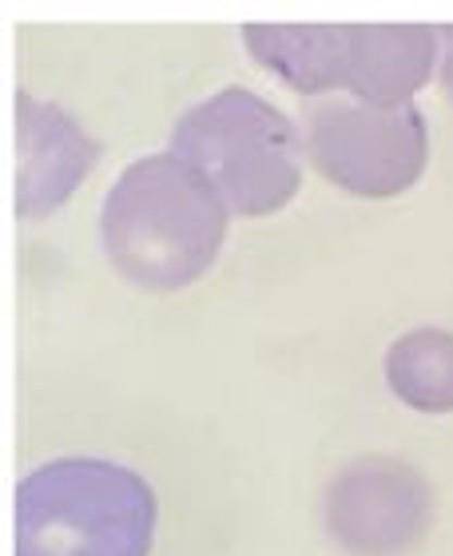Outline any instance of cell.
<instances>
[{"label":"cell","mask_w":453,"mask_h":556,"mask_svg":"<svg viewBox=\"0 0 453 556\" xmlns=\"http://www.w3.org/2000/svg\"><path fill=\"white\" fill-rule=\"evenodd\" d=\"M302 139L279 108L251 88H223L175 119L172 155L196 167L231 215H275L302 179Z\"/></svg>","instance_id":"cell-4"},{"label":"cell","mask_w":453,"mask_h":556,"mask_svg":"<svg viewBox=\"0 0 453 556\" xmlns=\"http://www.w3.org/2000/svg\"><path fill=\"white\" fill-rule=\"evenodd\" d=\"M92 136L64 108L21 96L16 100V211L45 219L68 203L80 179L92 172Z\"/></svg>","instance_id":"cell-7"},{"label":"cell","mask_w":453,"mask_h":556,"mask_svg":"<svg viewBox=\"0 0 453 556\" xmlns=\"http://www.w3.org/2000/svg\"><path fill=\"white\" fill-rule=\"evenodd\" d=\"M155 493L128 465L60 457L16 489V556H151Z\"/></svg>","instance_id":"cell-2"},{"label":"cell","mask_w":453,"mask_h":556,"mask_svg":"<svg viewBox=\"0 0 453 556\" xmlns=\"http://www.w3.org/2000/svg\"><path fill=\"white\" fill-rule=\"evenodd\" d=\"M302 148L323 179L362 199L402 195L430 160L426 119L414 104L330 96L302 108Z\"/></svg>","instance_id":"cell-5"},{"label":"cell","mask_w":453,"mask_h":556,"mask_svg":"<svg viewBox=\"0 0 453 556\" xmlns=\"http://www.w3.org/2000/svg\"><path fill=\"white\" fill-rule=\"evenodd\" d=\"M445 56H442V84H445V92H450V100H453V28H445Z\"/></svg>","instance_id":"cell-9"},{"label":"cell","mask_w":453,"mask_h":556,"mask_svg":"<svg viewBox=\"0 0 453 556\" xmlns=\"http://www.w3.org/2000/svg\"><path fill=\"white\" fill-rule=\"evenodd\" d=\"M430 24H247L243 40L259 64L294 92H350L366 104H410L438 64Z\"/></svg>","instance_id":"cell-3"},{"label":"cell","mask_w":453,"mask_h":556,"mask_svg":"<svg viewBox=\"0 0 453 556\" xmlns=\"http://www.w3.org/2000/svg\"><path fill=\"white\" fill-rule=\"evenodd\" d=\"M227 203L179 155H143L104 199L100 235L108 258L136 287L167 294L199 275L227 239Z\"/></svg>","instance_id":"cell-1"},{"label":"cell","mask_w":453,"mask_h":556,"mask_svg":"<svg viewBox=\"0 0 453 556\" xmlns=\"http://www.w3.org/2000/svg\"><path fill=\"white\" fill-rule=\"evenodd\" d=\"M386 382L398 402L421 414L453 409V334L438 326H418L402 334L386 354Z\"/></svg>","instance_id":"cell-8"},{"label":"cell","mask_w":453,"mask_h":556,"mask_svg":"<svg viewBox=\"0 0 453 556\" xmlns=\"http://www.w3.org/2000/svg\"><path fill=\"white\" fill-rule=\"evenodd\" d=\"M433 521V493L414 465L358 457L326 493V529L350 556H402L421 545Z\"/></svg>","instance_id":"cell-6"}]
</instances>
